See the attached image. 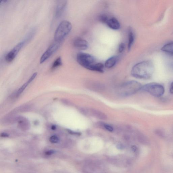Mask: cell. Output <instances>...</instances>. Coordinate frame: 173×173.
I'll return each mask as SVG.
<instances>
[{
    "label": "cell",
    "instance_id": "cell-5",
    "mask_svg": "<svg viewBox=\"0 0 173 173\" xmlns=\"http://www.w3.org/2000/svg\"><path fill=\"white\" fill-rule=\"evenodd\" d=\"M78 63L87 69L96 63L95 58L91 55L84 52H79L76 56Z\"/></svg>",
    "mask_w": 173,
    "mask_h": 173
},
{
    "label": "cell",
    "instance_id": "cell-13",
    "mask_svg": "<svg viewBox=\"0 0 173 173\" xmlns=\"http://www.w3.org/2000/svg\"><path fill=\"white\" fill-rule=\"evenodd\" d=\"M119 58L118 56H113L107 59L105 63V66L107 68H111L117 64Z\"/></svg>",
    "mask_w": 173,
    "mask_h": 173
},
{
    "label": "cell",
    "instance_id": "cell-18",
    "mask_svg": "<svg viewBox=\"0 0 173 173\" xmlns=\"http://www.w3.org/2000/svg\"><path fill=\"white\" fill-rule=\"evenodd\" d=\"M98 126L105 130L109 131V132H113L114 130V128L111 125L104 123L102 122H99L98 123Z\"/></svg>",
    "mask_w": 173,
    "mask_h": 173
},
{
    "label": "cell",
    "instance_id": "cell-17",
    "mask_svg": "<svg viewBox=\"0 0 173 173\" xmlns=\"http://www.w3.org/2000/svg\"><path fill=\"white\" fill-rule=\"evenodd\" d=\"M161 50L169 54L173 55V42L164 45L162 48Z\"/></svg>",
    "mask_w": 173,
    "mask_h": 173
},
{
    "label": "cell",
    "instance_id": "cell-7",
    "mask_svg": "<svg viewBox=\"0 0 173 173\" xmlns=\"http://www.w3.org/2000/svg\"><path fill=\"white\" fill-rule=\"evenodd\" d=\"M81 113L85 115H89L101 120H106L107 117L106 114L100 111L94 109L81 108L79 109Z\"/></svg>",
    "mask_w": 173,
    "mask_h": 173
},
{
    "label": "cell",
    "instance_id": "cell-22",
    "mask_svg": "<svg viewBox=\"0 0 173 173\" xmlns=\"http://www.w3.org/2000/svg\"><path fill=\"white\" fill-rule=\"evenodd\" d=\"M109 18L108 15L105 14L100 15L99 17L100 20L101 22L105 23H106Z\"/></svg>",
    "mask_w": 173,
    "mask_h": 173
},
{
    "label": "cell",
    "instance_id": "cell-31",
    "mask_svg": "<svg viewBox=\"0 0 173 173\" xmlns=\"http://www.w3.org/2000/svg\"><path fill=\"white\" fill-rule=\"evenodd\" d=\"M1 136L3 137H7L8 136V135L5 133H2L1 134Z\"/></svg>",
    "mask_w": 173,
    "mask_h": 173
},
{
    "label": "cell",
    "instance_id": "cell-9",
    "mask_svg": "<svg viewBox=\"0 0 173 173\" xmlns=\"http://www.w3.org/2000/svg\"><path fill=\"white\" fill-rule=\"evenodd\" d=\"M67 5V1H58L56 3L55 17L56 19L60 18L62 16L66 8Z\"/></svg>",
    "mask_w": 173,
    "mask_h": 173
},
{
    "label": "cell",
    "instance_id": "cell-27",
    "mask_svg": "<svg viewBox=\"0 0 173 173\" xmlns=\"http://www.w3.org/2000/svg\"><path fill=\"white\" fill-rule=\"evenodd\" d=\"M37 75V73H35L33 74V75L31 76V77L29 79V80H28L27 82L28 84H29L30 83H31L32 81L36 77Z\"/></svg>",
    "mask_w": 173,
    "mask_h": 173
},
{
    "label": "cell",
    "instance_id": "cell-24",
    "mask_svg": "<svg viewBox=\"0 0 173 173\" xmlns=\"http://www.w3.org/2000/svg\"><path fill=\"white\" fill-rule=\"evenodd\" d=\"M59 141L58 137L57 136L54 135L52 136L49 138V141L52 143H56Z\"/></svg>",
    "mask_w": 173,
    "mask_h": 173
},
{
    "label": "cell",
    "instance_id": "cell-11",
    "mask_svg": "<svg viewBox=\"0 0 173 173\" xmlns=\"http://www.w3.org/2000/svg\"><path fill=\"white\" fill-rule=\"evenodd\" d=\"M86 86L88 89L90 90L95 92H101L105 90V85L100 83H92L86 84Z\"/></svg>",
    "mask_w": 173,
    "mask_h": 173
},
{
    "label": "cell",
    "instance_id": "cell-21",
    "mask_svg": "<svg viewBox=\"0 0 173 173\" xmlns=\"http://www.w3.org/2000/svg\"><path fill=\"white\" fill-rule=\"evenodd\" d=\"M137 134L138 138V139L140 141L144 143H148V139L145 136L140 132L137 133Z\"/></svg>",
    "mask_w": 173,
    "mask_h": 173
},
{
    "label": "cell",
    "instance_id": "cell-1",
    "mask_svg": "<svg viewBox=\"0 0 173 173\" xmlns=\"http://www.w3.org/2000/svg\"><path fill=\"white\" fill-rule=\"evenodd\" d=\"M154 70V65L152 61H144L135 65L131 70V73L135 78L147 80L152 77Z\"/></svg>",
    "mask_w": 173,
    "mask_h": 173
},
{
    "label": "cell",
    "instance_id": "cell-20",
    "mask_svg": "<svg viewBox=\"0 0 173 173\" xmlns=\"http://www.w3.org/2000/svg\"><path fill=\"white\" fill-rule=\"evenodd\" d=\"M166 63L169 69L173 71V55L168 54Z\"/></svg>",
    "mask_w": 173,
    "mask_h": 173
},
{
    "label": "cell",
    "instance_id": "cell-15",
    "mask_svg": "<svg viewBox=\"0 0 173 173\" xmlns=\"http://www.w3.org/2000/svg\"><path fill=\"white\" fill-rule=\"evenodd\" d=\"M17 121L19 122L20 128L23 130H28L29 129L30 124L27 120L22 117L17 118Z\"/></svg>",
    "mask_w": 173,
    "mask_h": 173
},
{
    "label": "cell",
    "instance_id": "cell-6",
    "mask_svg": "<svg viewBox=\"0 0 173 173\" xmlns=\"http://www.w3.org/2000/svg\"><path fill=\"white\" fill-rule=\"evenodd\" d=\"M62 42V41H55L52 43L41 56L40 60V64L44 62L55 53L61 47Z\"/></svg>",
    "mask_w": 173,
    "mask_h": 173
},
{
    "label": "cell",
    "instance_id": "cell-14",
    "mask_svg": "<svg viewBox=\"0 0 173 173\" xmlns=\"http://www.w3.org/2000/svg\"><path fill=\"white\" fill-rule=\"evenodd\" d=\"M135 34L132 28H129L128 30V51H130L131 47L135 40Z\"/></svg>",
    "mask_w": 173,
    "mask_h": 173
},
{
    "label": "cell",
    "instance_id": "cell-12",
    "mask_svg": "<svg viewBox=\"0 0 173 173\" xmlns=\"http://www.w3.org/2000/svg\"><path fill=\"white\" fill-rule=\"evenodd\" d=\"M106 24L109 28L114 30H119L120 27L119 20L114 17L109 18Z\"/></svg>",
    "mask_w": 173,
    "mask_h": 173
},
{
    "label": "cell",
    "instance_id": "cell-23",
    "mask_svg": "<svg viewBox=\"0 0 173 173\" xmlns=\"http://www.w3.org/2000/svg\"><path fill=\"white\" fill-rule=\"evenodd\" d=\"M28 83L27 82L25 84H23V86H21L18 91H17L16 94L17 95L19 96L20 95H21V93H22L23 91L25 90L26 87L28 86Z\"/></svg>",
    "mask_w": 173,
    "mask_h": 173
},
{
    "label": "cell",
    "instance_id": "cell-29",
    "mask_svg": "<svg viewBox=\"0 0 173 173\" xmlns=\"http://www.w3.org/2000/svg\"><path fill=\"white\" fill-rule=\"evenodd\" d=\"M169 91L171 93L173 94V81L170 85Z\"/></svg>",
    "mask_w": 173,
    "mask_h": 173
},
{
    "label": "cell",
    "instance_id": "cell-4",
    "mask_svg": "<svg viewBox=\"0 0 173 173\" xmlns=\"http://www.w3.org/2000/svg\"><path fill=\"white\" fill-rule=\"evenodd\" d=\"M141 90L149 93L155 97H160L165 93L164 87L162 85L156 83H151L142 86Z\"/></svg>",
    "mask_w": 173,
    "mask_h": 173
},
{
    "label": "cell",
    "instance_id": "cell-2",
    "mask_svg": "<svg viewBox=\"0 0 173 173\" xmlns=\"http://www.w3.org/2000/svg\"><path fill=\"white\" fill-rule=\"evenodd\" d=\"M142 86L139 82L135 80L130 81L121 85L118 89V93L122 96H130L141 90Z\"/></svg>",
    "mask_w": 173,
    "mask_h": 173
},
{
    "label": "cell",
    "instance_id": "cell-26",
    "mask_svg": "<svg viewBox=\"0 0 173 173\" xmlns=\"http://www.w3.org/2000/svg\"><path fill=\"white\" fill-rule=\"evenodd\" d=\"M125 48V45L124 43H121L120 44L119 48V53H122L124 51Z\"/></svg>",
    "mask_w": 173,
    "mask_h": 173
},
{
    "label": "cell",
    "instance_id": "cell-3",
    "mask_svg": "<svg viewBox=\"0 0 173 173\" xmlns=\"http://www.w3.org/2000/svg\"><path fill=\"white\" fill-rule=\"evenodd\" d=\"M72 29V25L69 21L64 20L61 21L54 33L55 41H62L68 35Z\"/></svg>",
    "mask_w": 173,
    "mask_h": 173
},
{
    "label": "cell",
    "instance_id": "cell-8",
    "mask_svg": "<svg viewBox=\"0 0 173 173\" xmlns=\"http://www.w3.org/2000/svg\"><path fill=\"white\" fill-rule=\"evenodd\" d=\"M25 44L26 43L25 41L23 40L17 44L12 50L8 52L5 57V59L6 62L8 63L12 62Z\"/></svg>",
    "mask_w": 173,
    "mask_h": 173
},
{
    "label": "cell",
    "instance_id": "cell-28",
    "mask_svg": "<svg viewBox=\"0 0 173 173\" xmlns=\"http://www.w3.org/2000/svg\"><path fill=\"white\" fill-rule=\"evenodd\" d=\"M55 152V151L53 150H49L47 151V152H46L45 154L48 155H51L54 154Z\"/></svg>",
    "mask_w": 173,
    "mask_h": 173
},
{
    "label": "cell",
    "instance_id": "cell-32",
    "mask_svg": "<svg viewBox=\"0 0 173 173\" xmlns=\"http://www.w3.org/2000/svg\"><path fill=\"white\" fill-rule=\"evenodd\" d=\"M52 130H55L56 129V127L55 126H52Z\"/></svg>",
    "mask_w": 173,
    "mask_h": 173
},
{
    "label": "cell",
    "instance_id": "cell-19",
    "mask_svg": "<svg viewBox=\"0 0 173 173\" xmlns=\"http://www.w3.org/2000/svg\"><path fill=\"white\" fill-rule=\"evenodd\" d=\"M63 64L62 59L60 56L59 57L54 61L52 63L51 67L52 70L55 69L61 66Z\"/></svg>",
    "mask_w": 173,
    "mask_h": 173
},
{
    "label": "cell",
    "instance_id": "cell-25",
    "mask_svg": "<svg viewBox=\"0 0 173 173\" xmlns=\"http://www.w3.org/2000/svg\"><path fill=\"white\" fill-rule=\"evenodd\" d=\"M155 134L158 136H159L161 137H164V136H165V134H164V133L163 132V131L160 130H159V129H157V130H156L155 131Z\"/></svg>",
    "mask_w": 173,
    "mask_h": 173
},
{
    "label": "cell",
    "instance_id": "cell-30",
    "mask_svg": "<svg viewBox=\"0 0 173 173\" xmlns=\"http://www.w3.org/2000/svg\"><path fill=\"white\" fill-rule=\"evenodd\" d=\"M68 132L70 133H71V134H72L76 135H79L80 134V133H79L73 132V131L69 130Z\"/></svg>",
    "mask_w": 173,
    "mask_h": 173
},
{
    "label": "cell",
    "instance_id": "cell-10",
    "mask_svg": "<svg viewBox=\"0 0 173 173\" xmlns=\"http://www.w3.org/2000/svg\"><path fill=\"white\" fill-rule=\"evenodd\" d=\"M73 44L74 47L80 50H85L88 48L89 44L85 39L80 38H76L74 39Z\"/></svg>",
    "mask_w": 173,
    "mask_h": 173
},
{
    "label": "cell",
    "instance_id": "cell-16",
    "mask_svg": "<svg viewBox=\"0 0 173 173\" xmlns=\"http://www.w3.org/2000/svg\"><path fill=\"white\" fill-rule=\"evenodd\" d=\"M104 65L102 63H96L95 64L91 66L87 69L102 73L104 72Z\"/></svg>",
    "mask_w": 173,
    "mask_h": 173
}]
</instances>
